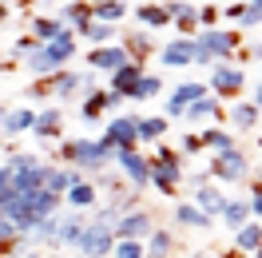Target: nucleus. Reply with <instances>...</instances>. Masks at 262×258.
Wrapping results in <instances>:
<instances>
[{
    "mask_svg": "<svg viewBox=\"0 0 262 258\" xmlns=\"http://www.w3.org/2000/svg\"><path fill=\"white\" fill-rule=\"evenodd\" d=\"M115 207V214H123V210H135L139 207V191H131V187H123V191H115L112 199H107Z\"/></svg>",
    "mask_w": 262,
    "mask_h": 258,
    "instance_id": "nucleus-41",
    "label": "nucleus"
},
{
    "mask_svg": "<svg viewBox=\"0 0 262 258\" xmlns=\"http://www.w3.org/2000/svg\"><path fill=\"white\" fill-rule=\"evenodd\" d=\"M199 139H203V151H211V155H219V151H230V147H238V143H234V131L214 127V123H207V127L199 131Z\"/></svg>",
    "mask_w": 262,
    "mask_h": 258,
    "instance_id": "nucleus-33",
    "label": "nucleus"
},
{
    "mask_svg": "<svg viewBox=\"0 0 262 258\" xmlns=\"http://www.w3.org/2000/svg\"><path fill=\"white\" fill-rule=\"evenodd\" d=\"M175 226H183V230H214V219L203 214L195 203H179L175 207Z\"/></svg>",
    "mask_w": 262,
    "mask_h": 258,
    "instance_id": "nucleus-29",
    "label": "nucleus"
},
{
    "mask_svg": "<svg viewBox=\"0 0 262 258\" xmlns=\"http://www.w3.org/2000/svg\"><path fill=\"white\" fill-rule=\"evenodd\" d=\"M147 72V64H139V60H127V64H119L112 72V80H107V92H119V96L127 99L131 96V88H135V80Z\"/></svg>",
    "mask_w": 262,
    "mask_h": 258,
    "instance_id": "nucleus-21",
    "label": "nucleus"
},
{
    "mask_svg": "<svg viewBox=\"0 0 262 258\" xmlns=\"http://www.w3.org/2000/svg\"><path fill=\"white\" fill-rule=\"evenodd\" d=\"M258 151H262V135H258Z\"/></svg>",
    "mask_w": 262,
    "mask_h": 258,
    "instance_id": "nucleus-62",
    "label": "nucleus"
},
{
    "mask_svg": "<svg viewBox=\"0 0 262 258\" xmlns=\"http://www.w3.org/2000/svg\"><path fill=\"white\" fill-rule=\"evenodd\" d=\"M143 250H147V258H171V250H175V234H171L167 226H155L147 239H143Z\"/></svg>",
    "mask_w": 262,
    "mask_h": 258,
    "instance_id": "nucleus-37",
    "label": "nucleus"
},
{
    "mask_svg": "<svg viewBox=\"0 0 262 258\" xmlns=\"http://www.w3.org/2000/svg\"><path fill=\"white\" fill-rule=\"evenodd\" d=\"M207 96V83L203 80H183V83H175L171 88V96L163 99V119H183V112H187V103H195V99H203Z\"/></svg>",
    "mask_w": 262,
    "mask_h": 258,
    "instance_id": "nucleus-9",
    "label": "nucleus"
},
{
    "mask_svg": "<svg viewBox=\"0 0 262 258\" xmlns=\"http://www.w3.org/2000/svg\"><path fill=\"white\" fill-rule=\"evenodd\" d=\"M24 68H28V72H32V80H44V76H52V72H60V60H56V56H52V48L48 44H36L32 52H28V56H24Z\"/></svg>",
    "mask_w": 262,
    "mask_h": 258,
    "instance_id": "nucleus-22",
    "label": "nucleus"
},
{
    "mask_svg": "<svg viewBox=\"0 0 262 258\" xmlns=\"http://www.w3.org/2000/svg\"><path fill=\"white\" fill-rule=\"evenodd\" d=\"M44 80H48L52 99H80L83 96V68H60V72L44 76Z\"/></svg>",
    "mask_w": 262,
    "mask_h": 258,
    "instance_id": "nucleus-14",
    "label": "nucleus"
},
{
    "mask_svg": "<svg viewBox=\"0 0 262 258\" xmlns=\"http://www.w3.org/2000/svg\"><path fill=\"white\" fill-rule=\"evenodd\" d=\"M207 92H211L214 99H238L246 92V68L234 64V60H214Z\"/></svg>",
    "mask_w": 262,
    "mask_h": 258,
    "instance_id": "nucleus-3",
    "label": "nucleus"
},
{
    "mask_svg": "<svg viewBox=\"0 0 262 258\" xmlns=\"http://www.w3.org/2000/svg\"><path fill=\"white\" fill-rule=\"evenodd\" d=\"M191 191H195V199H191V203H195L203 214L219 219V210H223V203H227V191H223L219 183H203V187H191Z\"/></svg>",
    "mask_w": 262,
    "mask_h": 258,
    "instance_id": "nucleus-24",
    "label": "nucleus"
},
{
    "mask_svg": "<svg viewBox=\"0 0 262 258\" xmlns=\"http://www.w3.org/2000/svg\"><path fill=\"white\" fill-rule=\"evenodd\" d=\"M167 131H171V119H163V115H139L135 135H139V143H163Z\"/></svg>",
    "mask_w": 262,
    "mask_h": 258,
    "instance_id": "nucleus-34",
    "label": "nucleus"
},
{
    "mask_svg": "<svg viewBox=\"0 0 262 258\" xmlns=\"http://www.w3.org/2000/svg\"><path fill=\"white\" fill-rule=\"evenodd\" d=\"M135 20H139V28H147V32H163L171 16L163 12V4H135Z\"/></svg>",
    "mask_w": 262,
    "mask_h": 258,
    "instance_id": "nucleus-38",
    "label": "nucleus"
},
{
    "mask_svg": "<svg viewBox=\"0 0 262 258\" xmlns=\"http://www.w3.org/2000/svg\"><path fill=\"white\" fill-rule=\"evenodd\" d=\"M56 151H60V163H64V167H80L83 175L107 171V167L115 163V147H107L103 139H88V135L60 139V143H56Z\"/></svg>",
    "mask_w": 262,
    "mask_h": 258,
    "instance_id": "nucleus-1",
    "label": "nucleus"
},
{
    "mask_svg": "<svg viewBox=\"0 0 262 258\" xmlns=\"http://www.w3.org/2000/svg\"><path fill=\"white\" fill-rule=\"evenodd\" d=\"M32 107H8L4 119H0V131H4V139H16V135H28L32 127Z\"/></svg>",
    "mask_w": 262,
    "mask_h": 258,
    "instance_id": "nucleus-30",
    "label": "nucleus"
},
{
    "mask_svg": "<svg viewBox=\"0 0 262 258\" xmlns=\"http://www.w3.org/2000/svg\"><path fill=\"white\" fill-rule=\"evenodd\" d=\"M163 96V76H155V72H143L139 80H135V88H131V103H147V99H159Z\"/></svg>",
    "mask_w": 262,
    "mask_h": 258,
    "instance_id": "nucleus-35",
    "label": "nucleus"
},
{
    "mask_svg": "<svg viewBox=\"0 0 262 258\" xmlns=\"http://www.w3.org/2000/svg\"><path fill=\"white\" fill-rule=\"evenodd\" d=\"M119 44H123V52H127V60H139V64H147L151 56L159 52V44H155V36H151L147 28H131V32H119Z\"/></svg>",
    "mask_w": 262,
    "mask_h": 258,
    "instance_id": "nucleus-15",
    "label": "nucleus"
},
{
    "mask_svg": "<svg viewBox=\"0 0 262 258\" xmlns=\"http://www.w3.org/2000/svg\"><path fill=\"white\" fill-rule=\"evenodd\" d=\"M56 20H60L72 36H76L83 24L92 20V8H88V0H72V4H60V8H56Z\"/></svg>",
    "mask_w": 262,
    "mask_h": 258,
    "instance_id": "nucleus-26",
    "label": "nucleus"
},
{
    "mask_svg": "<svg viewBox=\"0 0 262 258\" xmlns=\"http://www.w3.org/2000/svg\"><path fill=\"white\" fill-rule=\"evenodd\" d=\"M219 20V4H199V28H214Z\"/></svg>",
    "mask_w": 262,
    "mask_h": 258,
    "instance_id": "nucleus-46",
    "label": "nucleus"
},
{
    "mask_svg": "<svg viewBox=\"0 0 262 258\" xmlns=\"http://www.w3.org/2000/svg\"><path fill=\"white\" fill-rule=\"evenodd\" d=\"M258 246H262V223L258 219H246V223L234 230V250H238V254H254Z\"/></svg>",
    "mask_w": 262,
    "mask_h": 258,
    "instance_id": "nucleus-32",
    "label": "nucleus"
},
{
    "mask_svg": "<svg viewBox=\"0 0 262 258\" xmlns=\"http://www.w3.org/2000/svg\"><path fill=\"white\" fill-rule=\"evenodd\" d=\"M12 195V171H8V163H0V203Z\"/></svg>",
    "mask_w": 262,
    "mask_h": 258,
    "instance_id": "nucleus-48",
    "label": "nucleus"
},
{
    "mask_svg": "<svg viewBox=\"0 0 262 258\" xmlns=\"http://www.w3.org/2000/svg\"><path fill=\"white\" fill-rule=\"evenodd\" d=\"M191 258H214V254H211V250H195Z\"/></svg>",
    "mask_w": 262,
    "mask_h": 258,
    "instance_id": "nucleus-57",
    "label": "nucleus"
},
{
    "mask_svg": "<svg viewBox=\"0 0 262 258\" xmlns=\"http://www.w3.org/2000/svg\"><path fill=\"white\" fill-rule=\"evenodd\" d=\"M195 44L211 52V60H234V52L243 48V32L238 28H199Z\"/></svg>",
    "mask_w": 262,
    "mask_h": 258,
    "instance_id": "nucleus-7",
    "label": "nucleus"
},
{
    "mask_svg": "<svg viewBox=\"0 0 262 258\" xmlns=\"http://www.w3.org/2000/svg\"><path fill=\"white\" fill-rule=\"evenodd\" d=\"M115 219H119V214H115V207H112V203H96V207H92V219H88V223H96V226H115Z\"/></svg>",
    "mask_w": 262,
    "mask_h": 258,
    "instance_id": "nucleus-43",
    "label": "nucleus"
},
{
    "mask_svg": "<svg viewBox=\"0 0 262 258\" xmlns=\"http://www.w3.org/2000/svg\"><path fill=\"white\" fill-rule=\"evenodd\" d=\"M135 127H139V115H115L112 123H107V131H99V139L107 147H115V151H127V147H139V135H135Z\"/></svg>",
    "mask_w": 262,
    "mask_h": 258,
    "instance_id": "nucleus-12",
    "label": "nucleus"
},
{
    "mask_svg": "<svg viewBox=\"0 0 262 258\" xmlns=\"http://www.w3.org/2000/svg\"><path fill=\"white\" fill-rule=\"evenodd\" d=\"M83 226H88V219H83L80 210H60V234H56V242L68 246V250H76L80 239H83Z\"/></svg>",
    "mask_w": 262,
    "mask_h": 258,
    "instance_id": "nucleus-20",
    "label": "nucleus"
},
{
    "mask_svg": "<svg viewBox=\"0 0 262 258\" xmlns=\"http://www.w3.org/2000/svg\"><path fill=\"white\" fill-rule=\"evenodd\" d=\"M183 119L191 123V127H207V123H214V119H223V99H214L211 92L203 99H195V103H187V112H183Z\"/></svg>",
    "mask_w": 262,
    "mask_h": 258,
    "instance_id": "nucleus-18",
    "label": "nucleus"
},
{
    "mask_svg": "<svg viewBox=\"0 0 262 258\" xmlns=\"http://www.w3.org/2000/svg\"><path fill=\"white\" fill-rule=\"evenodd\" d=\"M64 199H68V210H92L99 203V191H96L92 179H80L76 187H68V191H64Z\"/></svg>",
    "mask_w": 262,
    "mask_h": 258,
    "instance_id": "nucleus-28",
    "label": "nucleus"
},
{
    "mask_svg": "<svg viewBox=\"0 0 262 258\" xmlns=\"http://www.w3.org/2000/svg\"><path fill=\"white\" fill-rule=\"evenodd\" d=\"M28 99H52L48 80H32V83H28Z\"/></svg>",
    "mask_w": 262,
    "mask_h": 258,
    "instance_id": "nucleus-49",
    "label": "nucleus"
},
{
    "mask_svg": "<svg viewBox=\"0 0 262 258\" xmlns=\"http://www.w3.org/2000/svg\"><path fill=\"white\" fill-rule=\"evenodd\" d=\"M155 214H151L147 207H135V210H123L119 219H115V226H112V234L115 239H131V242H143L155 230Z\"/></svg>",
    "mask_w": 262,
    "mask_h": 258,
    "instance_id": "nucleus-8",
    "label": "nucleus"
},
{
    "mask_svg": "<svg viewBox=\"0 0 262 258\" xmlns=\"http://www.w3.org/2000/svg\"><path fill=\"white\" fill-rule=\"evenodd\" d=\"M127 4H147V0H127Z\"/></svg>",
    "mask_w": 262,
    "mask_h": 258,
    "instance_id": "nucleus-60",
    "label": "nucleus"
},
{
    "mask_svg": "<svg viewBox=\"0 0 262 258\" xmlns=\"http://www.w3.org/2000/svg\"><path fill=\"white\" fill-rule=\"evenodd\" d=\"M171 24L179 28V36H195V32H199V4H187L179 16L171 20Z\"/></svg>",
    "mask_w": 262,
    "mask_h": 258,
    "instance_id": "nucleus-40",
    "label": "nucleus"
},
{
    "mask_svg": "<svg viewBox=\"0 0 262 258\" xmlns=\"http://www.w3.org/2000/svg\"><path fill=\"white\" fill-rule=\"evenodd\" d=\"M187 183H191V187H203V183H211V171H207V167H199V171H187Z\"/></svg>",
    "mask_w": 262,
    "mask_h": 258,
    "instance_id": "nucleus-52",
    "label": "nucleus"
},
{
    "mask_svg": "<svg viewBox=\"0 0 262 258\" xmlns=\"http://www.w3.org/2000/svg\"><path fill=\"white\" fill-rule=\"evenodd\" d=\"M250 175H254V187H262V163H250Z\"/></svg>",
    "mask_w": 262,
    "mask_h": 258,
    "instance_id": "nucleus-54",
    "label": "nucleus"
},
{
    "mask_svg": "<svg viewBox=\"0 0 262 258\" xmlns=\"http://www.w3.org/2000/svg\"><path fill=\"white\" fill-rule=\"evenodd\" d=\"M258 107L250 103V99H234L227 107V123H230V131H254L258 127Z\"/></svg>",
    "mask_w": 262,
    "mask_h": 258,
    "instance_id": "nucleus-23",
    "label": "nucleus"
},
{
    "mask_svg": "<svg viewBox=\"0 0 262 258\" xmlns=\"http://www.w3.org/2000/svg\"><path fill=\"white\" fill-rule=\"evenodd\" d=\"M112 246H115L112 226H96V223H88V226H83L80 246H76V254H83V258H112Z\"/></svg>",
    "mask_w": 262,
    "mask_h": 258,
    "instance_id": "nucleus-13",
    "label": "nucleus"
},
{
    "mask_svg": "<svg viewBox=\"0 0 262 258\" xmlns=\"http://www.w3.org/2000/svg\"><path fill=\"white\" fill-rule=\"evenodd\" d=\"M155 56H159L163 68H191V60H195V40H191V36H175V40H167Z\"/></svg>",
    "mask_w": 262,
    "mask_h": 258,
    "instance_id": "nucleus-17",
    "label": "nucleus"
},
{
    "mask_svg": "<svg viewBox=\"0 0 262 258\" xmlns=\"http://www.w3.org/2000/svg\"><path fill=\"white\" fill-rule=\"evenodd\" d=\"M36 44H40L36 36H16V44H12V52H16V56H28V52H32Z\"/></svg>",
    "mask_w": 262,
    "mask_h": 258,
    "instance_id": "nucleus-50",
    "label": "nucleus"
},
{
    "mask_svg": "<svg viewBox=\"0 0 262 258\" xmlns=\"http://www.w3.org/2000/svg\"><path fill=\"white\" fill-rule=\"evenodd\" d=\"M250 4H258V8H262V0H250Z\"/></svg>",
    "mask_w": 262,
    "mask_h": 258,
    "instance_id": "nucleus-61",
    "label": "nucleus"
},
{
    "mask_svg": "<svg viewBox=\"0 0 262 258\" xmlns=\"http://www.w3.org/2000/svg\"><path fill=\"white\" fill-rule=\"evenodd\" d=\"M250 103H254V107L262 112V76H258V83H254V99H250Z\"/></svg>",
    "mask_w": 262,
    "mask_h": 258,
    "instance_id": "nucleus-53",
    "label": "nucleus"
},
{
    "mask_svg": "<svg viewBox=\"0 0 262 258\" xmlns=\"http://www.w3.org/2000/svg\"><path fill=\"white\" fill-rule=\"evenodd\" d=\"M76 36H83L92 48H99V44H115V40H119V28H115V24H103V20H88Z\"/></svg>",
    "mask_w": 262,
    "mask_h": 258,
    "instance_id": "nucleus-36",
    "label": "nucleus"
},
{
    "mask_svg": "<svg viewBox=\"0 0 262 258\" xmlns=\"http://www.w3.org/2000/svg\"><path fill=\"white\" fill-rule=\"evenodd\" d=\"M60 32H68L64 24L56 16H32V24H28V36H36L40 44H48V40H56Z\"/></svg>",
    "mask_w": 262,
    "mask_h": 258,
    "instance_id": "nucleus-39",
    "label": "nucleus"
},
{
    "mask_svg": "<svg viewBox=\"0 0 262 258\" xmlns=\"http://www.w3.org/2000/svg\"><path fill=\"white\" fill-rule=\"evenodd\" d=\"M246 219H250V207H246V199H238V195H227V203H223V210H219V223H223L230 234H234V230H238Z\"/></svg>",
    "mask_w": 262,
    "mask_h": 258,
    "instance_id": "nucleus-31",
    "label": "nucleus"
},
{
    "mask_svg": "<svg viewBox=\"0 0 262 258\" xmlns=\"http://www.w3.org/2000/svg\"><path fill=\"white\" fill-rule=\"evenodd\" d=\"M207 171H211V183H219V187H238V183L250 179V159H246L238 147H230V151L211 155Z\"/></svg>",
    "mask_w": 262,
    "mask_h": 258,
    "instance_id": "nucleus-4",
    "label": "nucleus"
},
{
    "mask_svg": "<svg viewBox=\"0 0 262 258\" xmlns=\"http://www.w3.org/2000/svg\"><path fill=\"white\" fill-rule=\"evenodd\" d=\"M80 179H88L80 167H56V163H52V167H48V179H44V187H48L52 195H60V199H64V191H68V187H76Z\"/></svg>",
    "mask_w": 262,
    "mask_h": 258,
    "instance_id": "nucleus-27",
    "label": "nucleus"
},
{
    "mask_svg": "<svg viewBox=\"0 0 262 258\" xmlns=\"http://www.w3.org/2000/svg\"><path fill=\"white\" fill-rule=\"evenodd\" d=\"M123 103H127V99L119 96V92H107V88L99 92V88H96V92L80 96V115H83V123H99L107 112H119Z\"/></svg>",
    "mask_w": 262,
    "mask_h": 258,
    "instance_id": "nucleus-10",
    "label": "nucleus"
},
{
    "mask_svg": "<svg viewBox=\"0 0 262 258\" xmlns=\"http://www.w3.org/2000/svg\"><path fill=\"white\" fill-rule=\"evenodd\" d=\"M48 258H68V254H60V250H48Z\"/></svg>",
    "mask_w": 262,
    "mask_h": 258,
    "instance_id": "nucleus-58",
    "label": "nucleus"
},
{
    "mask_svg": "<svg viewBox=\"0 0 262 258\" xmlns=\"http://www.w3.org/2000/svg\"><path fill=\"white\" fill-rule=\"evenodd\" d=\"M191 4H195V0H191Z\"/></svg>",
    "mask_w": 262,
    "mask_h": 258,
    "instance_id": "nucleus-64",
    "label": "nucleus"
},
{
    "mask_svg": "<svg viewBox=\"0 0 262 258\" xmlns=\"http://www.w3.org/2000/svg\"><path fill=\"white\" fill-rule=\"evenodd\" d=\"M179 155L187 159V155H203V139H199V131H187L179 139Z\"/></svg>",
    "mask_w": 262,
    "mask_h": 258,
    "instance_id": "nucleus-44",
    "label": "nucleus"
},
{
    "mask_svg": "<svg viewBox=\"0 0 262 258\" xmlns=\"http://www.w3.org/2000/svg\"><path fill=\"white\" fill-rule=\"evenodd\" d=\"M88 8H92V20H103V24H115V28L131 12L127 0H88Z\"/></svg>",
    "mask_w": 262,
    "mask_h": 258,
    "instance_id": "nucleus-25",
    "label": "nucleus"
},
{
    "mask_svg": "<svg viewBox=\"0 0 262 258\" xmlns=\"http://www.w3.org/2000/svg\"><path fill=\"white\" fill-rule=\"evenodd\" d=\"M72 258H83V254H72Z\"/></svg>",
    "mask_w": 262,
    "mask_h": 258,
    "instance_id": "nucleus-63",
    "label": "nucleus"
},
{
    "mask_svg": "<svg viewBox=\"0 0 262 258\" xmlns=\"http://www.w3.org/2000/svg\"><path fill=\"white\" fill-rule=\"evenodd\" d=\"M243 4H246V0H234V4H223V8H219V16H227V20H234V24H238V16H243Z\"/></svg>",
    "mask_w": 262,
    "mask_h": 258,
    "instance_id": "nucleus-51",
    "label": "nucleus"
},
{
    "mask_svg": "<svg viewBox=\"0 0 262 258\" xmlns=\"http://www.w3.org/2000/svg\"><path fill=\"white\" fill-rule=\"evenodd\" d=\"M4 112H8V107H4V99H0V119H4Z\"/></svg>",
    "mask_w": 262,
    "mask_h": 258,
    "instance_id": "nucleus-59",
    "label": "nucleus"
},
{
    "mask_svg": "<svg viewBox=\"0 0 262 258\" xmlns=\"http://www.w3.org/2000/svg\"><path fill=\"white\" fill-rule=\"evenodd\" d=\"M112 167H119V175H123V183H127L131 191H147V187H151V155H143L139 147L115 151Z\"/></svg>",
    "mask_w": 262,
    "mask_h": 258,
    "instance_id": "nucleus-5",
    "label": "nucleus"
},
{
    "mask_svg": "<svg viewBox=\"0 0 262 258\" xmlns=\"http://www.w3.org/2000/svg\"><path fill=\"white\" fill-rule=\"evenodd\" d=\"M238 24H243V28H258V24H262V8L246 0V4H243V16H238Z\"/></svg>",
    "mask_w": 262,
    "mask_h": 258,
    "instance_id": "nucleus-45",
    "label": "nucleus"
},
{
    "mask_svg": "<svg viewBox=\"0 0 262 258\" xmlns=\"http://www.w3.org/2000/svg\"><path fill=\"white\" fill-rule=\"evenodd\" d=\"M20 199H24V210H28V219H48V214H56V210L64 207V199L60 195H52L48 187H36V191H20Z\"/></svg>",
    "mask_w": 262,
    "mask_h": 258,
    "instance_id": "nucleus-16",
    "label": "nucleus"
},
{
    "mask_svg": "<svg viewBox=\"0 0 262 258\" xmlns=\"http://www.w3.org/2000/svg\"><path fill=\"white\" fill-rule=\"evenodd\" d=\"M12 16V12H8V4H4V0H0V24H4V20Z\"/></svg>",
    "mask_w": 262,
    "mask_h": 258,
    "instance_id": "nucleus-55",
    "label": "nucleus"
},
{
    "mask_svg": "<svg viewBox=\"0 0 262 258\" xmlns=\"http://www.w3.org/2000/svg\"><path fill=\"white\" fill-rule=\"evenodd\" d=\"M183 155L175 147L167 143H155V155H151V187L159 191V199H175L179 195V183L187 175V167H183Z\"/></svg>",
    "mask_w": 262,
    "mask_h": 258,
    "instance_id": "nucleus-2",
    "label": "nucleus"
},
{
    "mask_svg": "<svg viewBox=\"0 0 262 258\" xmlns=\"http://www.w3.org/2000/svg\"><path fill=\"white\" fill-rule=\"evenodd\" d=\"M214 258H250V254H238V250H227V254H214Z\"/></svg>",
    "mask_w": 262,
    "mask_h": 258,
    "instance_id": "nucleus-56",
    "label": "nucleus"
},
{
    "mask_svg": "<svg viewBox=\"0 0 262 258\" xmlns=\"http://www.w3.org/2000/svg\"><path fill=\"white\" fill-rule=\"evenodd\" d=\"M28 135H36L40 143H60L64 139V107L60 103H52V107H40L32 115V127Z\"/></svg>",
    "mask_w": 262,
    "mask_h": 258,
    "instance_id": "nucleus-11",
    "label": "nucleus"
},
{
    "mask_svg": "<svg viewBox=\"0 0 262 258\" xmlns=\"http://www.w3.org/2000/svg\"><path fill=\"white\" fill-rule=\"evenodd\" d=\"M48 159H40V155H12L8 159V171H12V191H36V187H44V179H48Z\"/></svg>",
    "mask_w": 262,
    "mask_h": 258,
    "instance_id": "nucleus-6",
    "label": "nucleus"
},
{
    "mask_svg": "<svg viewBox=\"0 0 262 258\" xmlns=\"http://www.w3.org/2000/svg\"><path fill=\"white\" fill-rule=\"evenodd\" d=\"M112 258H147V250H143V242L115 239V246H112Z\"/></svg>",
    "mask_w": 262,
    "mask_h": 258,
    "instance_id": "nucleus-42",
    "label": "nucleus"
},
{
    "mask_svg": "<svg viewBox=\"0 0 262 258\" xmlns=\"http://www.w3.org/2000/svg\"><path fill=\"white\" fill-rule=\"evenodd\" d=\"M119 64H127V52H123L119 40H115V44H99V48L88 52V68H92V72H107V76H112Z\"/></svg>",
    "mask_w": 262,
    "mask_h": 258,
    "instance_id": "nucleus-19",
    "label": "nucleus"
},
{
    "mask_svg": "<svg viewBox=\"0 0 262 258\" xmlns=\"http://www.w3.org/2000/svg\"><path fill=\"white\" fill-rule=\"evenodd\" d=\"M246 207H250V219L262 223V187H250V191H246Z\"/></svg>",
    "mask_w": 262,
    "mask_h": 258,
    "instance_id": "nucleus-47",
    "label": "nucleus"
}]
</instances>
